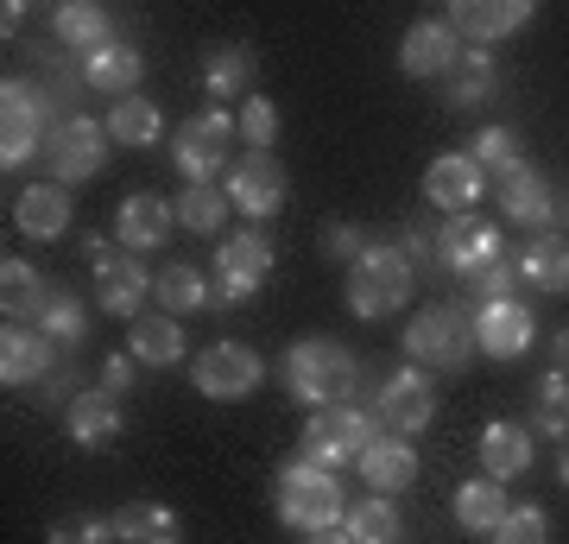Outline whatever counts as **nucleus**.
Wrapping results in <instances>:
<instances>
[{
    "instance_id": "nucleus-1",
    "label": "nucleus",
    "mask_w": 569,
    "mask_h": 544,
    "mask_svg": "<svg viewBox=\"0 0 569 544\" xmlns=\"http://www.w3.org/2000/svg\"><path fill=\"white\" fill-rule=\"evenodd\" d=\"M279 380L298 405L323 412V405H348L355 393H361V362H355L336 336H305V343L284 348Z\"/></svg>"
},
{
    "instance_id": "nucleus-2",
    "label": "nucleus",
    "mask_w": 569,
    "mask_h": 544,
    "mask_svg": "<svg viewBox=\"0 0 569 544\" xmlns=\"http://www.w3.org/2000/svg\"><path fill=\"white\" fill-rule=\"evenodd\" d=\"M279 520L298 525V532H336L348 520V501H342V482L336 468L323 463H284L279 468Z\"/></svg>"
},
{
    "instance_id": "nucleus-3",
    "label": "nucleus",
    "mask_w": 569,
    "mask_h": 544,
    "mask_svg": "<svg viewBox=\"0 0 569 544\" xmlns=\"http://www.w3.org/2000/svg\"><path fill=\"white\" fill-rule=\"evenodd\" d=\"M411 298V260L399 247H367L361 260L348 266V310L355 317H392V310H406Z\"/></svg>"
},
{
    "instance_id": "nucleus-4",
    "label": "nucleus",
    "mask_w": 569,
    "mask_h": 544,
    "mask_svg": "<svg viewBox=\"0 0 569 544\" xmlns=\"http://www.w3.org/2000/svg\"><path fill=\"white\" fill-rule=\"evenodd\" d=\"M475 348V323L456 310V304H425L406 329V355L411 367H437V374H456Z\"/></svg>"
},
{
    "instance_id": "nucleus-5",
    "label": "nucleus",
    "mask_w": 569,
    "mask_h": 544,
    "mask_svg": "<svg viewBox=\"0 0 569 544\" xmlns=\"http://www.w3.org/2000/svg\"><path fill=\"white\" fill-rule=\"evenodd\" d=\"M380 437V424L373 412H355V405H323V412H310L305 424V463H323V468H342V463H361V449Z\"/></svg>"
},
{
    "instance_id": "nucleus-6",
    "label": "nucleus",
    "mask_w": 569,
    "mask_h": 544,
    "mask_svg": "<svg viewBox=\"0 0 569 544\" xmlns=\"http://www.w3.org/2000/svg\"><path fill=\"white\" fill-rule=\"evenodd\" d=\"M234 133H241V115H222V108L190 115L178 127V140H171V159H178L183 184H216V171H228V140Z\"/></svg>"
},
{
    "instance_id": "nucleus-7",
    "label": "nucleus",
    "mask_w": 569,
    "mask_h": 544,
    "mask_svg": "<svg viewBox=\"0 0 569 544\" xmlns=\"http://www.w3.org/2000/svg\"><path fill=\"white\" fill-rule=\"evenodd\" d=\"M44 159H51V184H89L102 178L108 165V121H89V115H70L63 127H51L44 140Z\"/></svg>"
},
{
    "instance_id": "nucleus-8",
    "label": "nucleus",
    "mask_w": 569,
    "mask_h": 544,
    "mask_svg": "<svg viewBox=\"0 0 569 544\" xmlns=\"http://www.w3.org/2000/svg\"><path fill=\"white\" fill-rule=\"evenodd\" d=\"M44 96L32 89V82H0V165L13 171V165L39 159L44 152Z\"/></svg>"
},
{
    "instance_id": "nucleus-9",
    "label": "nucleus",
    "mask_w": 569,
    "mask_h": 544,
    "mask_svg": "<svg viewBox=\"0 0 569 544\" xmlns=\"http://www.w3.org/2000/svg\"><path fill=\"white\" fill-rule=\"evenodd\" d=\"M430 418H437V386L425 380V367H399V374H387L380 399H373L380 437H418Z\"/></svg>"
},
{
    "instance_id": "nucleus-10",
    "label": "nucleus",
    "mask_w": 569,
    "mask_h": 544,
    "mask_svg": "<svg viewBox=\"0 0 569 544\" xmlns=\"http://www.w3.org/2000/svg\"><path fill=\"white\" fill-rule=\"evenodd\" d=\"M507 247H500V228L488 222V216H449L443 228H437V266L443 273H456V279H475V273H488L493 260H500Z\"/></svg>"
},
{
    "instance_id": "nucleus-11",
    "label": "nucleus",
    "mask_w": 569,
    "mask_h": 544,
    "mask_svg": "<svg viewBox=\"0 0 569 544\" xmlns=\"http://www.w3.org/2000/svg\"><path fill=\"white\" fill-rule=\"evenodd\" d=\"M260 355L247 343H209L197 362H190V380H197V393H209V399H247L253 386H260Z\"/></svg>"
},
{
    "instance_id": "nucleus-12",
    "label": "nucleus",
    "mask_w": 569,
    "mask_h": 544,
    "mask_svg": "<svg viewBox=\"0 0 569 544\" xmlns=\"http://www.w3.org/2000/svg\"><path fill=\"white\" fill-rule=\"evenodd\" d=\"M266 273H272V241L253 235V228H247V235H228V241L216 247V285H222L216 298L222 304H247L266 285Z\"/></svg>"
},
{
    "instance_id": "nucleus-13",
    "label": "nucleus",
    "mask_w": 569,
    "mask_h": 544,
    "mask_svg": "<svg viewBox=\"0 0 569 544\" xmlns=\"http://www.w3.org/2000/svg\"><path fill=\"white\" fill-rule=\"evenodd\" d=\"M443 20H449V32L468 39L475 51H493V44L512 39L519 26H531V7L526 0H456Z\"/></svg>"
},
{
    "instance_id": "nucleus-14",
    "label": "nucleus",
    "mask_w": 569,
    "mask_h": 544,
    "mask_svg": "<svg viewBox=\"0 0 569 544\" xmlns=\"http://www.w3.org/2000/svg\"><path fill=\"white\" fill-rule=\"evenodd\" d=\"M284 171L272 152H247V159L228 165V202L241 209V216H272V209H284Z\"/></svg>"
},
{
    "instance_id": "nucleus-15",
    "label": "nucleus",
    "mask_w": 569,
    "mask_h": 544,
    "mask_svg": "<svg viewBox=\"0 0 569 544\" xmlns=\"http://www.w3.org/2000/svg\"><path fill=\"white\" fill-rule=\"evenodd\" d=\"M146 291H159V279L140 266V254H108L102 266H96V304H102L108 317H146L140 304H146Z\"/></svg>"
},
{
    "instance_id": "nucleus-16",
    "label": "nucleus",
    "mask_w": 569,
    "mask_h": 544,
    "mask_svg": "<svg viewBox=\"0 0 569 544\" xmlns=\"http://www.w3.org/2000/svg\"><path fill=\"white\" fill-rule=\"evenodd\" d=\"M481 190H488V171L468 159V152H443V159H430L425 197L437 202V209H449V216H468V209L481 202Z\"/></svg>"
},
{
    "instance_id": "nucleus-17",
    "label": "nucleus",
    "mask_w": 569,
    "mask_h": 544,
    "mask_svg": "<svg viewBox=\"0 0 569 544\" xmlns=\"http://www.w3.org/2000/svg\"><path fill=\"white\" fill-rule=\"evenodd\" d=\"M475 348L493 355V362H519V355L531 348V310L519 298L481 304V310H475Z\"/></svg>"
},
{
    "instance_id": "nucleus-18",
    "label": "nucleus",
    "mask_w": 569,
    "mask_h": 544,
    "mask_svg": "<svg viewBox=\"0 0 569 544\" xmlns=\"http://www.w3.org/2000/svg\"><path fill=\"white\" fill-rule=\"evenodd\" d=\"M63 424H70V444H82V449H114L121 444V431H127V418H121V399L114 393H77V399L63 405Z\"/></svg>"
},
{
    "instance_id": "nucleus-19",
    "label": "nucleus",
    "mask_w": 569,
    "mask_h": 544,
    "mask_svg": "<svg viewBox=\"0 0 569 544\" xmlns=\"http://www.w3.org/2000/svg\"><path fill=\"white\" fill-rule=\"evenodd\" d=\"M500 184V209H507L512 222H526V228H557V216H563V202H557V190H550L531 165H519V171H507V178H493Z\"/></svg>"
},
{
    "instance_id": "nucleus-20",
    "label": "nucleus",
    "mask_w": 569,
    "mask_h": 544,
    "mask_svg": "<svg viewBox=\"0 0 569 544\" xmlns=\"http://www.w3.org/2000/svg\"><path fill=\"white\" fill-rule=\"evenodd\" d=\"M456 58H462V39L449 32V20H418L406 32V44H399V70L406 77H449Z\"/></svg>"
},
{
    "instance_id": "nucleus-21",
    "label": "nucleus",
    "mask_w": 569,
    "mask_h": 544,
    "mask_svg": "<svg viewBox=\"0 0 569 544\" xmlns=\"http://www.w3.org/2000/svg\"><path fill=\"white\" fill-rule=\"evenodd\" d=\"M70 216H77V202H70L63 184H32V190H20V202H13V228H20L26 241H63Z\"/></svg>"
},
{
    "instance_id": "nucleus-22",
    "label": "nucleus",
    "mask_w": 569,
    "mask_h": 544,
    "mask_svg": "<svg viewBox=\"0 0 569 544\" xmlns=\"http://www.w3.org/2000/svg\"><path fill=\"white\" fill-rule=\"evenodd\" d=\"M51 348L58 343H44L32 323H7V329H0V380L7 386L51 380Z\"/></svg>"
},
{
    "instance_id": "nucleus-23",
    "label": "nucleus",
    "mask_w": 569,
    "mask_h": 544,
    "mask_svg": "<svg viewBox=\"0 0 569 544\" xmlns=\"http://www.w3.org/2000/svg\"><path fill=\"white\" fill-rule=\"evenodd\" d=\"M140 77H146V58L127 39H108L102 51H89V58H82V82H89V89H102V96H114V101L140 96Z\"/></svg>"
},
{
    "instance_id": "nucleus-24",
    "label": "nucleus",
    "mask_w": 569,
    "mask_h": 544,
    "mask_svg": "<svg viewBox=\"0 0 569 544\" xmlns=\"http://www.w3.org/2000/svg\"><path fill=\"white\" fill-rule=\"evenodd\" d=\"M481 468H488L493 482H512V475H526L531 468V424H512V418H493L488 431H481Z\"/></svg>"
},
{
    "instance_id": "nucleus-25",
    "label": "nucleus",
    "mask_w": 569,
    "mask_h": 544,
    "mask_svg": "<svg viewBox=\"0 0 569 544\" xmlns=\"http://www.w3.org/2000/svg\"><path fill=\"white\" fill-rule=\"evenodd\" d=\"M361 475L373 494H399V487L418 482V449L406 444V437H373V444L361 449Z\"/></svg>"
},
{
    "instance_id": "nucleus-26",
    "label": "nucleus",
    "mask_w": 569,
    "mask_h": 544,
    "mask_svg": "<svg viewBox=\"0 0 569 544\" xmlns=\"http://www.w3.org/2000/svg\"><path fill=\"white\" fill-rule=\"evenodd\" d=\"M127 355L140 367H178L183 362V329L171 310H159V317H133V329H127Z\"/></svg>"
},
{
    "instance_id": "nucleus-27",
    "label": "nucleus",
    "mask_w": 569,
    "mask_h": 544,
    "mask_svg": "<svg viewBox=\"0 0 569 544\" xmlns=\"http://www.w3.org/2000/svg\"><path fill=\"white\" fill-rule=\"evenodd\" d=\"M519 279H526L531 291H569V235L563 228L538 235V241L519 254Z\"/></svg>"
},
{
    "instance_id": "nucleus-28",
    "label": "nucleus",
    "mask_w": 569,
    "mask_h": 544,
    "mask_svg": "<svg viewBox=\"0 0 569 544\" xmlns=\"http://www.w3.org/2000/svg\"><path fill=\"white\" fill-rule=\"evenodd\" d=\"M178 538H183L178 513L159 501H127L114 513V544H178Z\"/></svg>"
},
{
    "instance_id": "nucleus-29",
    "label": "nucleus",
    "mask_w": 569,
    "mask_h": 544,
    "mask_svg": "<svg viewBox=\"0 0 569 544\" xmlns=\"http://www.w3.org/2000/svg\"><path fill=\"white\" fill-rule=\"evenodd\" d=\"M171 222H178V209L164 197H127L121 202V241H127V254H146V247H159L164 235H171Z\"/></svg>"
},
{
    "instance_id": "nucleus-30",
    "label": "nucleus",
    "mask_w": 569,
    "mask_h": 544,
    "mask_svg": "<svg viewBox=\"0 0 569 544\" xmlns=\"http://www.w3.org/2000/svg\"><path fill=\"white\" fill-rule=\"evenodd\" d=\"M44 298H51V285L32 260H7L0 266V304H7V323H39Z\"/></svg>"
},
{
    "instance_id": "nucleus-31",
    "label": "nucleus",
    "mask_w": 569,
    "mask_h": 544,
    "mask_svg": "<svg viewBox=\"0 0 569 544\" xmlns=\"http://www.w3.org/2000/svg\"><path fill=\"white\" fill-rule=\"evenodd\" d=\"M507 487L493 482V475H475V482L456 487V520L468 525V532H500V520H507Z\"/></svg>"
},
{
    "instance_id": "nucleus-32",
    "label": "nucleus",
    "mask_w": 569,
    "mask_h": 544,
    "mask_svg": "<svg viewBox=\"0 0 569 544\" xmlns=\"http://www.w3.org/2000/svg\"><path fill=\"white\" fill-rule=\"evenodd\" d=\"M493 89H500L493 51H475V44H468L462 58H456V70H449V101H456V108H481V101H493Z\"/></svg>"
},
{
    "instance_id": "nucleus-33",
    "label": "nucleus",
    "mask_w": 569,
    "mask_h": 544,
    "mask_svg": "<svg viewBox=\"0 0 569 544\" xmlns=\"http://www.w3.org/2000/svg\"><path fill=\"white\" fill-rule=\"evenodd\" d=\"M51 26H58V39H63V51H102L114 32H108V13L96 7V0H70V7H58L51 13Z\"/></svg>"
},
{
    "instance_id": "nucleus-34",
    "label": "nucleus",
    "mask_w": 569,
    "mask_h": 544,
    "mask_svg": "<svg viewBox=\"0 0 569 544\" xmlns=\"http://www.w3.org/2000/svg\"><path fill=\"white\" fill-rule=\"evenodd\" d=\"M32 329H39L44 343L77 348L82 336H89V304H82L77 291H58V285H51V298H44V310H39V323H32Z\"/></svg>"
},
{
    "instance_id": "nucleus-35",
    "label": "nucleus",
    "mask_w": 569,
    "mask_h": 544,
    "mask_svg": "<svg viewBox=\"0 0 569 544\" xmlns=\"http://www.w3.org/2000/svg\"><path fill=\"white\" fill-rule=\"evenodd\" d=\"M164 133V121H159V108L146 96H127V101H114L108 108V140L114 146H152Z\"/></svg>"
},
{
    "instance_id": "nucleus-36",
    "label": "nucleus",
    "mask_w": 569,
    "mask_h": 544,
    "mask_svg": "<svg viewBox=\"0 0 569 544\" xmlns=\"http://www.w3.org/2000/svg\"><path fill=\"white\" fill-rule=\"evenodd\" d=\"M342 532L355 544H399V506L387 501V494H373V501H361V506H348V520H342Z\"/></svg>"
},
{
    "instance_id": "nucleus-37",
    "label": "nucleus",
    "mask_w": 569,
    "mask_h": 544,
    "mask_svg": "<svg viewBox=\"0 0 569 544\" xmlns=\"http://www.w3.org/2000/svg\"><path fill=\"white\" fill-rule=\"evenodd\" d=\"M531 431L538 437H569V374H557V367L531 386Z\"/></svg>"
},
{
    "instance_id": "nucleus-38",
    "label": "nucleus",
    "mask_w": 569,
    "mask_h": 544,
    "mask_svg": "<svg viewBox=\"0 0 569 544\" xmlns=\"http://www.w3.org/2000/svg\"><path fill=\"white\" fill-rule=\"evenodd\" d=\"M228 190H216V184H190L178 197V222L190 228V235H222V222H228Z\"/></svg>"
},
{
    "instance_id": "nucleus-39",
    "label": "nucleus",
    "mask_w": 569,
    "mask_h": 544,
    "mask_svg": "<svg viewBox=\"0 0 569 544\" xmlns=\"http://www.w3.org/2000/svg\"><path fill=\"white\" fill-rule=\"evenodd\" d=\"M216 298V291H209V279L203 273H197V266H164L159 273V304L164 310H171V317H190V310H203V304Z\"/></svg>"
},
{
    "instance_id": "nucleus-40",
    "label": "nucleus",
    "mask_w": 569,
    "mask_h": 544,
    "mask_svg": "<svg viewBox=\"0 0 569 544\" xmlns=\"http://www.w3.org/2000/svg\"><path fill=\"white\" fill-rule=\"evenodd\" d=\"M468 159L481 165V171H493V178H507V171H519V165H526V146H519V133H512V127H481V133H475V146H468Z\"/></svg>"
},
{
    "instance_id": "nucleus-41",
    "label": "nucleus",
    "mask_w": 569,
    "mask_h": 544,
    "mask_svg": "<svg viewBox=\"0 0 569 544\" xmlns=\"http://www.w3.org/2000/svg\"><path fill=\"white\" fill-rule=\"evenodd\" d=\"M203 82H209V96H216V101H222V96H241V89H253V51H247V44H222V51L209 58Z\"/></svg>"
},
{
    "instance_id": "nucleus-42",
    "label": "nucleus",
    "mask_w": 569,
    "mask_h": 544,
    "mask_svg": "<svg viewBox=\"0 0 569 544\" xmlns=\"http://www.w3.org/2000/svg\"><path fill=\"white\" fill-rule=\"evenodd\" d=\"M241 140L253 146V152H272V140H279V108L266 96H247L241 108Z\"/></svg>"
},
{
    "instance_id": "nucleus-43",
    "label": "nucleus",
    "mask_w": 569,
    "mask_h": 544,
    "mask_svg": "<svg viewBox=\"0 0 569 544\" xmlns=\"http://www.w3.org/2000/svg\"><path fill=\"white\" fill-rule=\"evenodd\" d=\"M493 544H550V520L538 506H512L500 520V532H493Z\"/></svg>"
},
{
    "instance_id": "nucleus-44",
    "label": "nucleus",
    "mask_w": 569,
    "mask_h": 544,
    "mask_svg": "<svg viewBox=\"0 0 569 544\" xmlns=\"http://www.w3.org/2000/svg\"><path fill=\"white\" fill-rule=\"evenodd\" d=\"M51 544H114V520H102V513L58 520V525H51Z\"/></svg>"
},
{
    "instance_id": "nucleus-45",
    "label": "nucleus",
    "mask_w": 569,
    "mask_h": 544,
    "mask_svg": "<svg viewBox=\"0 0 569 544\" xmlns=\"http://www.w3.org/2000/svg\"><path fill=\"white\" fill-rule=\"evenodd\" d=\"M468 285L481 291V304H507V298H512V285H519V266H512L507 254H500V260H493L488 273H475Z\"/></svg>"
},
{
    "instance_id": "nucleus-46",
    "label": "nucleus",
    "mask_w": 569,
    "mask_h": 544,
    "mask_svg": "<svg viewBox=\"0 0 569 544\" xmlns=\"http://www.w3.org/2000/svg\"><path fill=\"white\" fill-rule=\"evenodd\" d=\"M323 254H329V260H348V266H355V260L367 254V235H361L355 222H329V228H323Z\"/></svg>"
},
{
    "instance_id": "nucleus-47",
    "label": "nucleus",
    "mask_w": 569,
    "mask_h": 544,
    "mask_svg": "<svg viewBox=\"0 0 569 544\" xmlns=\"http://www.w3.org/2000/svg\"><path fill=\"white\" fill-rule=\"evenodd\" d=\"M133 374H140V362H133V355H108V362H102V386L114 393V399L133 386Z\"/></svg>"
},
{
    "instance_id": "nucleus-48",
    "label": "nucleus",
    "mask_w": 569,
    "mask_h": 544,
    "mask_svg": "<svg viewBox=\"0 0 569 544\" xmlns=\"http://www.w3.org/2000/svg\"><path fill=\"white\" fill-rule=\"evenodd\" d=\"M399 254H406V260H437V235H425V228H411Z\"/></svg>"
},
{
    "instance_id": "nucleus-49",
    "label": "nucleus",
    "mask_w": 569,
    "mask_h": 544,
    "mask_svg": "<svg viewBox=\"0 0 569 544\" xmlns=\"http://www.w3.org/2000/svg\"><path fill=\"white\" fill-rule=\"evenodd\" d=\"M550 348H557V374H569V329H563V336H557Z\"/></svg>"
},
{
    "instance_id": "nucleus-50",
    "label": "nucleus",
    "mask_w": 569,
    "mask_h": 544,
    "mask_svg": "<svg viewBox=\"0 0 569 544\" xmlns=\"http://www.w3.org/2000/svg\"><path fill=\"white\" fill-rule=\"evenodd\" d=\"M310 544H355L348 532H310Z\"/></svg>"
},
{
    "instance_id": "nucleus-51",
    "label": "nucleus",
    "mask_w": 569,
    "mask_h": 544,
    "mask_svg": "<svg viewBox=\"0 0 569 544\" xmlns=\"http://www.w3.org/2000/svg\"><path fill=\"white\" fill-rule=\"evenodd\" d=\"M557 468H563V487H569V444H563V456H557Z\"/></svg>"
}]
</instances>
